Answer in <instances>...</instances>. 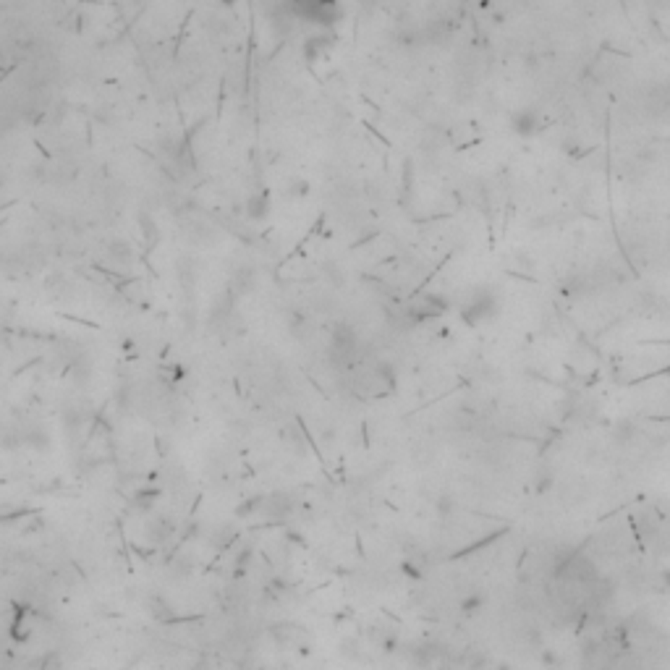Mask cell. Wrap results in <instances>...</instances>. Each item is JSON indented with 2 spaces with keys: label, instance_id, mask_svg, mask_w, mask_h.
<instances>
[{
  "label": "cell",
  "instance_id": "obj_1",
  "mask_svg": "<svg viewBox=\"0 0 670 670\" xmlns=\"http://www.w3.org/2000/svg\"><path fill=\"white\" fill-rule=\"evenodd\" d=\"M301 16H309L317 24H327L330 13H335V0H294Z\"/></svg>",
  "mask_w": 670,
  "mask_h": 670
}]
</instances>
